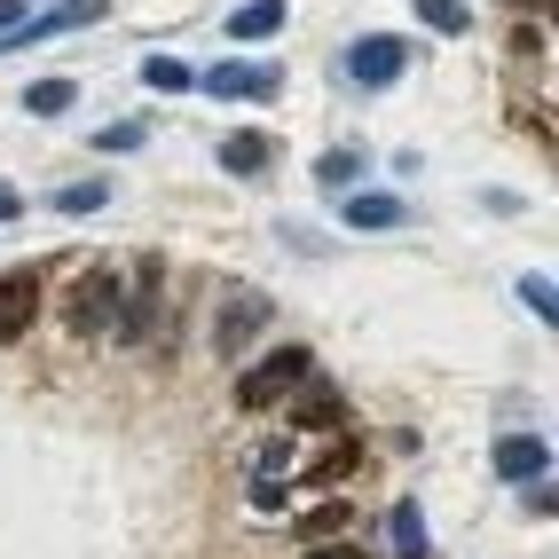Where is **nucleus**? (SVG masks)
<instances>
[{
  "label": "nucleus",
  "mask_w": 559,
  "mask_h": 559,
  "mask_svg": "<svg viewBox=\"0 0 559 559\" xmlns=\"http://www.w3.org/2000/svg\"><path fill=\"white\" fill-rule=\"evenodd\" d=\"M119 323V269H80L63 292V331L71 340H103Z\"/></svg>",
  "instance_id": "f257e3e1"
},
{
  "label": "nucleus",
  "mask_w": 559,
  "mask_h": 559,
  "mask_svg": "<svg viewBox=\"0 0 559 559\" xmlns=\"http://www.w3.org/2000/svg\"><path fill=\"white\" fill-rule=\"evenodd\" d=\"M158 300H166V260H134V276L119 284V323H110V340L142 347L158 331Z\"/></svg>",
  "instance_id": "f03ea898"
},
{
  "label": "nucleus",
  "mask_w": 559,
  "mask_h": 559,
  "mask_svg": "<svg viewBox=\"0 0 559 559\" xmlns=\"http://www.w3.org/2000/svg\"><path fill=\"white\" fill-rule=\"evenodd\" d=\"M292 386H308V347H276V355H260L245 379H237V402H245V409H276Z\"/></svg>",
  "instance_id": "7ed1b4c3"
},
{
  "label": "nucleus",
  "mask_w": 559,
  "mask_h": 559,
  "mask_svg": "<svg viewBox=\"0 0 559 559\" xmlns=\"http://www.w3.org/2000/svg\"><path fill=\"white\" fill-rule=\"evenodd\" d=\"M198 87L221 95V103H269V95H276V71H269V63H245V56H221Z\"/></svg>",
  "instance_id": "20e7f679"
},
{
  "label": "nucleus",
  "mask_w": 559,
  "mask_h": 559,
  "mask_svg": "<svg viewBox=\"0 0 559 559\" xmlns=\"http://www.w3.org/2000/svg\"><path fill=\"white\" fill-rule=\"evenodd\" d=\"M402 63H409V48L394 40V32H370V40L347 48V80H355V87H394Z\"/></svg>",
  "instance_id": "39448f33"
},
{
  "label": "nucleus",
  "mask_w": 559,
  "mask_h": 559,
  "mask_svg": "<svg viewBox=\"0 0 559 559\" xmlns=\"http://www.w3.org/2000/svg\"><path fill=\"white\" fill-rule=\"evenodd\" d=\"M110 9L103 0H63V9H48L40 24H16L9 32V48H32V40H63V32H87V24H103Z\"/></svg>",
  "instance_id": "423d86ee"
},
{
  "label": "nucleus",
  "mask_w": 559,
  "mask_h": 559,
  "mask_svg": "<svg viewBox=\"0 0 559 559\" xmlns=\"http://www.w3.org/2000/svg\"><path fill=\"white\" fill-rule=\"evenodd\" d=\"M260 323H269V300H260V292H237V300L221 308V331H213V347H221V355H245V347L260 340Z\"/></svg>",
  "instance_id": "0eeeda50"
},
{
  "label": "nucleus",
  "mask_w": 559,
  "mask_h": 559,
  "mask_svg": "<svg viewBox=\"0 0 559 559\" xmlns=\"http://www.w3.org/2000/svg\"><path fill=\"white\" fill-rule=\"evenodd\" d=\"M32 316H40V276H0V347L24 340Z\"/></svg>",
  "instance_id": "6e6552de"
},
{
  "label": "nucleus",
  "mask_w": 559,
  "mask_h": 559,
  "mask_svg": "<svg viewBox=\"0 0 559 559\" xmlns=\"http://www.w3.org/2000/svg\"><path fill=\"white\" fill-rule=\"evenodd\" d=\"M340 221H347V229H402L409 205H402V198H386V190H362V198H347V205H340Z\"/></svg>",
  "instance_id": "1a4fd4ad"
},
{
  "label": "nucleus",
  "mask_w": 559,
  "mask_h": 559,
  "mask_svg": "<svg viewBox=\"0 0 559 559\" xmlns=\"http://www.w3.org/2000/svg\"><path fill=\"white\" fill-rule=\"evenodd\" d=\"M497 473H504V480H544V473H551V441L512 433L504 450H497Z\"/></svg>",
  "instance_id": "9d476101"
},
{
  "label": "nucleus",
  "mask_w": 559,
  "mask_h": 559,
  "mask_svg": "<svg viewBox=\"0 0 559 559\" xmlns=\"http://www.w3.org/2000/svg\"><path fill=\"white\" fill-rule=\"evenodd\" d=\"M284 0H245V9L229 16V40H276V32H284Z\"/></svg>",
  "instance_id": "9b49d317"
},
{
  "label": "nucleus",
  "mask_w": 559,
  "mask_h": 559,
  "mask_svg": "<svg viewBox=\"0 0 559 559\" xmlns=\"http://www.w3.org/2000/svg\"><path fill=\"white\" fill-rule=\"evenodd\" d=\"M347 418V402H340V386H308L300 402H292V426H308V433H331Z\"/></svg>",
  "instance_id": "f8f14e48"
},
{
  "label": "nucleus",
  "mask_w": 559,
  "mask_h": 559,
  "mask_svg": "<svg viewBox=\"0 0 559 559\" xmlns=\"http://www.w3.org/2000/svg\"><path fill=\"white\" fill-rule=\"evenodd\" d=\"M221 166H229V174H260V166H269V134H260V127H237L229 142H221Z\"/></svg>",
  "instance_id": "ddd939ff"
},
{
  "label": "nucleus",
  "mask_w": 559,
  "mask_h": 559,
  "mask_svg": "<svg viewBox=\"0 0 559 559\" xmlns=\"http://www.w3.org/2000/svg\"><path fill=\"white\" fill-rule=\"evenodd\" d=\"M71 103H80V80H32V87H24V110H32V119H63Z\"/></svg>",
  "instance_id": "4468645a"
},
{
  "label": "nucleus",
  "mask_w": 559,
  "mask_h": 559,
  "mask_svg": "<svg viewBox=\"0 0 559 559\" xmlns=\"http://www.w3.org/2000/svg\"><path fill=\"white\" fill-rule=\"evenodd\" d=\"M394 551H402V559H426V551H433L426 512H418V504H394Z\"/></svg>",
  "instance_id": "2eb2a0df"
},
{
  "label": "nucleus",
  "mask_w": 559,
  "mask_h": 559,
  "mask_svg": "<svg viewBox=\"0 0 559 559\" xmlns=\"http://www.w3.org/2000/svg\"><path fill=\"white\" fill-rule=\"evenodd\" d=\"M142 80H151L158 95H181V87H198V71L174 63V56H151V63H142Z\"/></svg>",
  "instance_id": "dca6fc26"
},
{
  "label": "nucleus",
  "mask_w": 559,
  "mask_h": 559,
  "mask_svg": "<svg viewBox=\"0 0 559 559\" xmlns=\"http://www.w3.org/2000/svg\"><path fill=\"white\" fill-rule=\"evenodd\" d=\"M48 205H56V213H103V205H110V190H103V181H71V190H56Z\"/></svg>",
  "instance_id": "f3484780"
},
{
  "label": "nucleus",
  "mask_w": 559,
  "mask_h": 559,
  "mask_svg": "<svg viewBox=\"0 0 559 559\" xmlns=\"http://www.w3.org/2000/svg\"><path fill=\"white\" fill-rule=\"evenodd\" d=\"M418 16L433 24V32H465L473 16H465V0H418Z\"/></svg>",
  "instance_id": "a211bd4d"
},
{
  "label": "nucleus",
  "mask_w": 559,
  "mask_h": 559,
  "mask_svg": "<svg viewBox=\"0 0 559 559\" xmlns=\"http://www.w3.org/2000/svg\"><path fill=\"white\" fill-rule=\"evenodd\" d=\"M95 151H110V158H127V151H142V127H134V119H119V127H103V134H95Z\"/></svg>",
  "instance_id": "6ab92c4d"
},
{
  "label": "nucleus",
  "mask_w": 559,
  "mask_h": 559,
  "mask_svg": "<svg viewBox=\"0 0 559 559\" xmlns=\"http://www.w3.org/2000/svg\"><path fill=\"white\" fill-rule=\"evenodd\" d=\"M316 181H331V190H340V181H355V158H347V151H331V158H316Z\"/></svg>",
  "instance_id": "aec40b11"
},
{
  "label": "nucleus",
  "mask_w": 559,
  "mask_h": 559,
  "mask_svg": "<svg viewBox=\"0 0 559 559\" xmlns=\"http://www.w3.org/2000/svg\"><path fill=\"white\" fill-rule=\"evenodd\" d=\"M520 300H528V308H536V316H544V323H551V316H559V300H551V284H544V276H528V284H520Z\"/></svg>",
  "instance_id": "412c9836"
},
{
  "label": "nucleus",
  "mask_w": 559,
  "mask_h": 559,
  "mask_svg": "<svg viewBox=\"0 0 559 559\" xmlns=\"http://www.w3.org/2000/svg\"><path fill=\"white\" fill-rule=\"evenodd\" d=\"M284 465H292V441H269L260 450V480H284Z\"/></svg>",
  "instance_id": "4be33fe9"
},
{
  "label": "nucleus",
  "mask_w": 559,
  "mask_h": 559,
  "mask_svg": "<svg viewBox=\"0 0 559 559\" xmlns=\"http://www.w3.org/2000/svg\"><path fill=\"white\" fill-rule=\"evenodd\" d=\"M528 504H536V520H551V512H559V489H551V473H544V480H528Z\"/></svg>",
  "instance_id": "5701e85b"
},
{
  "label": "nucleus",
  "mask_w": 559,
  "mask_h": 559,
  "mask_svg": "<svg viewBox=\"0 0 559 559\" xmlns=\"http://www.w3.org/2000/svg\"><path fill=\"white\" fill-rule=\"evenodd\" d=\"M308 559H370V551H355V544H316Z\"/></svg>",
  "instance_id": "b1692460"
},
{
  "label": "nucleus",
  "mask_w": 559,
  "mask_h": 559,
  "mask_svg": "<svg viewBox=\"0 0 559 559\" xmlns=\"http://www.w3.org/2000/svg\"><path fill=\"white\" fill-rule=\"evenodd\" d=\"M16 16H24V0H0V40L16 32Z\"/></svg>",
  "instance_id": "393cba45"
},
{
  "label": "nucleus",
  "mask_w": 559,
  "mask_h": 559,
  "mask_svg": "<svg viewBox=\"0 0 559 559\" xmlns=\"http://www.w3.org/2000/svg\"><path fill=\"white\" fill-rule=\"evenodd\" d=\"M16 213H24V198L9 190V181H0V221H16Z\"/></svg>",
  "instance_id": "a878e982"
}]
</instances>
